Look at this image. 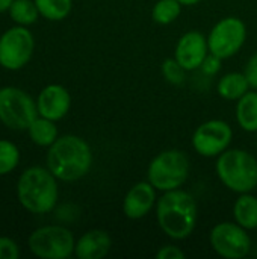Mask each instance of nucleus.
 Wrapping results in <instances>:
<instances>
[{"label":"nucleus","instance_id":"16","mask_svg":"<svg viewBox=\"0 0 257 259\" xmlns=\"http://www.w3.org/2000/svg\"><path fill=\"white\" fill-rule=\"evenodd\" d=\"M236 120L247 132H257V91H247L236 106Z\"/></svg>","mask_w":257,"mask_h":259},{"label":"nucleus","instance_id":"3","mask_svg":"<svg viewBox=\"0 0 257 259\" xmlns=\"http://www.w3.org/2000/svg\"><path fill=\"white\" fill-rule=\"evenodd\" d=\"M17 194L20 203L27 211L35 214L50 212L58 200L56 178L50 170L30 167L20 176Z\"/></svg>","mask_w":257,"mask_h":259},{"label":"nucleus","instance_id":"28","mask_svg":"<svg viewBox=\"0 0 257 259\" xmlns=\"http://www.w3.org/2000/svg\"><path fill=\"white\" fill-rule=\"evenodd\" d=\"M220 58L218 56H215V55H209L206 59H204V62H203V70H204V73H208V74H215L218 70H220Z\"/></svg>","mask_w":257,"mask_h":259},{"label":"nucleus","instance_id":"22","mask_svg":"<svg viewBox=\"0 0 257 259\" xmlns=\"http://www.w3.org/2000/svg\"><path fill=\"white\" fill-rule=\"evenodd\" d=\"M182 12V3L179 0H159L151 11L153 21L158 24H170L177 20Z\"/></svg>","mask_w":257,"mask_h":259},{"label":"nucleus","instance_id":"2","mask_svg":"<svg viewBox=\"0 0 257 259\" xmlns=\"http://www.w3.org/2000/svg\"><path fill=\"white\" fill-rule=\"evenodd\" d=\"M156 217L161 229L173 240L188 238L197 225L195 199L183 190L165 191L159 199Z\"/></svg>","mask_w":257,"mask_h":259},{"label":"nucleus","instance_id":"5","mask_svg":"<svg viewBox=\"0 0 257 259\" xmlns=\"http://www.w3.org/2000/svg\"><path fill=\"white\" fill-rule=\"evenodd\" d=\"M189 175V161L180 150H164L148 165V182L159 191L177 190Z\"/></svg>","mask_w":257,"mask_h":259},{"label":"nucleus","instance_id":"19","mask_svg":"<svg viewBox=\"0 0 257 259\" xmlns=\"http://www.w3.org/2000/svg\"><path fill=\"white\" fill-rule=\"evenodd\" d=\"M27 131H29L32 141L38 146H52L58 140V129L53 120H48L44 117L41 118L36 117Z\"/></svg>","mask_w":257,"mask_h":259},{"label":"nucleus","instance_id":"30","mask_svg":"<svg viewBox=\"0 0 257 259\" xmlns=\"http://www.w3.org/2000/svg\"><path fill=\"white\" fill-rule=\"evenodd\" d=\"M183 6H192V5H195V3H198L200 0H179Z\"/></svg>","mask_w":257,"mask_h":259},{"label":"nucleus","instance_id":"24","mask_svg":"<svg viewBox=\"0 0 257 259\" xmlns=\"http://www.w3.org/2000/svg\"><path fill=\"white\" fill-rule=\"evenodd\" d=\"M185 68L177 62V59H165L164 64H162V73H164V77L167 79V82L173 83V85H180L183 83L185 80Z\"/></svg>","mask_w":257,"mask_h":259},{"label":"nucleus","instance_id":"23","mask_svg":"<svg viewBox=\"0 0 257 259\" xmlns=\"http://www.w3.org/2000/svg\"><path fill=\"white\" fill-rule=\"evenodd\" d=\"M20 161V152L11 141L0 140V175L12 171Z\"/></svg>","mask_w":257,"mask_h":259},{"label":"nucleus","instance_id":"15","mask_svg":"<svg viewBox=\"0 0 257 259\" xmlns=\"http://www.w3.org/2000/svg\"><path fill=\"white\" fill-rule=\"evenodd\" d=\"M111 247V235L106 231L94 229L79 238L74 247V253L80 259H101L109 253Z\"/></svg>","mask_w":257,"mask_h":259},{"label":"nucleus","instance_id":"10","mask_svg":"<svg viewBox=\"0 0 257 259\" xmlns=\"http://www.w3.org/2000/svg\"><path fill=\"white\" fill-rule=\"evenodd\" d=\"M233 131L227 121L209 120L200 124L192 135V146L201 156L212 158L226 152L232 143Z\"/></svg>","mask_w":257,"mask_h":259},{"label":"nucleus","instance_id":"4","mask_svg":"<svg viewBox=\"0 0 257 259\" xmlns=\"http://www.w3.org/2000/svg\"><path fill=\"white\" fill-rule=\"evenodd\" d=\"M220 181L235 193H250L257 187L256 158L241 149L226 150L217 161Z\"/></svg>","mask_w":257,"mask_h":259},{"label":"nucleus","instance_id":"20","mask_svg":"<svg viewBox=\"0 0 257 259\" xmlns=\"http://www.w3.org/2000/svg\"><path fill=\"white\" fill-rule=\"evenodd\" d=\"M39 14L52 21L64 20L73 6V0H33Z\"/></svg>","mask_w":257,"mask_h":259},{"label":"nucleus","instance_id":"25","mask_svg":"<svg viewBox=\"0 0 257 259\" xmlns=\"http://www.w3.org/2000/svg\"><path fill=\"white\" fill-rule=\"evenodd\" d=\"M20 255L17 244L11 238L0 237V259H17Z\"/></svg>","mask_w":257,"mask_h":259},{"label":"nucleus","instance_id":"6","mask_svg":"<svg viewBox=\"0 0 257 259\" xmlns=\"http://www.w3.org/2000/svg\"><path fill=\"white\" fill-rule=\"evenodd\" d=\"M38 117V106L32 97L20 88L5 87L0 90V121L17 131L29 129Z\"/></svg>","mask_w":257,"mask_h":259},{"label":"nucleus","instance_id":"29","mask_svg":"<svg viewBox=\"0 0 257 259\" xmlns=\"http://www.w3.org/2000/svg\"><path fill=\"white\" fill-rule=\"evenodd\" d=\"M12 2H14V0H0V12L9 9V6H11Z\"/></svg>","mask_w":257,"mask_h":259},{"label":"nucleus","instance_id":"18","mask_svg":"<svg viewBox=\"0 0 257 259\" xmlns=\"http://www.w3.org/2000/svg\"><path fill=\"white\" fill-rule=\"evenodd\" d=\"M233 215L238 225L245 229H256L257 228V199L247 193L235 202Z\"/></svg>","mask_w":257,"mask_h":259},{"label":"nucleus","instance_id":"21","mask_svg":"<svg viewBox=\"0 0 257 259\" xmlns=\"http://www.w3.org/2000/svg\"><path fill=\"white\" fill-rule=\"evenodd\" d=\"M38 14H39V11H38L35 2H32V0H14L9 6L11 18L21 26L35 23L38 18Z\"/></svg>","mask_w":257,"mask_h":259},{"label":"nucleus","instance_id":"27","mask_svg":"<svg viewBox=\"0 0 257 259\" xmlns=\"http://www.w3.org/2000/svg\"><path fill=\"white\" fill-rule=\"evenodd\" d=\"M245 76L250 82V87L257 90V53L250 58L245 67Z\"/></svg>","mask_w":257,"mask_h":259},{"label":"nucleus","instance_id":"26","mask_svg":"<svg viewBox=\"0 0 257 259\" xmlns=\"http://www.w3.org/2000/svg\"><path fill=\"white\" fill-rule=\"evenodd\" d=\"M156 256L159 259H183L186 255L182 249L176 246H165L156 253Z\"/></svg>","mask_w":257,"mask_h":259},{"label":"nucleus","instance_id":"8","mask_svg":"<svg viewBox=\"0 0 257 259\" xmlns=\"http://www.w3.org/2000/svg\"><path fill=\"white\" fill-rule=\"evenodd\" d=\"M247 38V27L238 17H226L220 20L208 36L209 52L220 59L236 55Z\"/></svg>","mask_w":257,"mask_h":259},{"label":"nucleus","instance_id":"12","mask_svg":"<svg viewBox=\"0 0 257 259\" xmlns=\"http://www.w3.org/2000/svg\"><path fill=\"white\" fill-rule=\"evenodd\" d=\"M208 39L200 32H186L176 46V59L186 70H195L203 65L208 58Z\"/></svg>","mask_w":257,"mask_h":259},{"label":"nucleus","instance_id":"14","mask_svg":"<svg viewBox=\"0 0 257 259\" xmlns=\"http://www.w3.org/2000/svg\"><path fill=\"white\" fill-rule=\"evenodd\" d=\"M156 188L150 182L135 184L126 194L123 202V212L130 220H139L145 217L156 200Z\"/></svg>","mask_w":257,"mask_h":259},{"label":"nucleus","instance_id":"7","mask_svg":"<svg viewBox=\"0 0 257 259\" xmlns=\"http://www.w3.org/2000/svg\"><path fill=\"white\" fill-rule=\"evenodd\" d=\"M74 237L62 226H44L29 237V249L44 259H65L74 252Z\"/></svg>","mask_w":257,"mask_h":259},{"label":"nucleus","instance_id":"9","mask_svg":"<svg viewBox=\"0 0 257 259\" xmlns=\"http://www.w3.org/2000/svg\"><path fill=\"white\" fill-rule=\"evenodd\" d=\"M33 47V36L27 29L21 26L8 29L0 36V65L8 70H20L30 61Z\"/></svg>","mask_w":257,"mask_h":259},{"label":"nucleus","instance_id":"11","mask_svg":"<svg viewBox=\"0 0 257 259\" xmlns=\"http://www.w3.org/2000/svg\"><path fill=\"white\" fill-rule=\"evenodd\" d=\"M211 244L214 250L227 259H239L248 255L251 240L245 228L235 223H220L211 232Z\"/></svg>","mask_w":257,"mask_h":259},{"label":"nucleus","instance_id":"17","mask_svg":"<svg viewBox=\"0 0 257 259\" xmlns=\"http://www.w3.org/2000/svg\"><path fill=\"white\" fill-rule=\"evenodd\" d=\"M218 94L226 100H239L250 88L245 73H229L218 82Z\"/></svg>","mask_w":257,"mask_h":259},{"label":"nucleus","instance_id":"1","mask_svg":"<svg viewBox=\"0 0 257 259\" xmlns=\"http://www.w3.org/2000/svg\"><path fill=\"white\" fill-rule=\"evenodd\" d=\"M92 164L91 147L76 135L58 138L48 149L47 165L56 179L73 182L83 178Z\"/></svg>","mask_w":257,"mask_h":259},{"label":"nucleus","instance_id":"13","mask_svg":"<svg viewBox=\"0 0 257 259\" xmlns=\"http://www.w3.org/2000/svg\"><path fill=\"white\" fill-rule=\"evenodd\" d=\"M38 114L48 120H61L67 115L71 106V97L62 85L45 87L36 100Z\"/></svg>","mask_w":257,"mask_h":259}]
</instances>
